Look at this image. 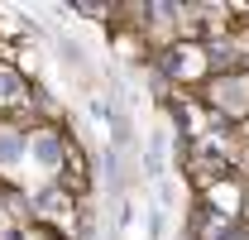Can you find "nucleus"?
<instances>
[{
    "label": "nucleus",
    "instance_id": "1",
    "mask_svg": "<svg viewBox=\"0 0 249 240\" xmlns=\"http://www.w3.org/2000/svg\"><path fill=\"white\" fill-rule=\"evenodd\" d=\"M34 202H38L43 216H53V221H72V197H67V187H62V182H48Z\"/></svg>",
    "mask_w": 249,
    "mask_h": 240
},
{
    "label": "nucleus",
    "instance_id": "2",
    "mask_svg": "<svg viewBox=\"0 0 249 240\" xmlns=\"http://www.w3.org/2000/svg\"><path fill=\"white\" fill-rule=\"evenodd\" d=\"M24 101H29L24 77H19L15 67H5V62H0V111H5V106H24Z\"/></svg>",
    "mask_w": 249,
    "mask_h": 240
},
{
    "label": "nucleus",
    "instance_id": "3",
    "mask_svg": "<svg viewBox=\"0 0 249 240\" xmlns=\"http://www.w3.org/2000/svg\"><path fill=\"white\" fill-rule=\"evenodd\" d=\"M34 159H38L43 168H58L62 163V135L58 130H38V135H34Z\"/></svg>",
    "mask_w": 249,
    "mask_h": 240
},
{
    "label": "nucleus",
    "instance_id": "4",
    "mask_svg": "<svg viewBox=\"0 0 249 240\" xmlns=\"http://www.w3.org/2000/svg\"><path fill=\"white\" fill-rule=\"evenodd\" d=\"M19 159H24V135L10 130V125H0V168H10Z\"/></svg>",
    "mask_w": 249,
    "mask_h": 240
},
{
    "label": "nucleus",
    "instance_id": "5",
    "mask_svg": "<svg viewBox=\"0 0 249 240\" xmlns=\"http://www.w3.org/2000/svg\"><path fill=\"white\" fill-rule=\"evenodd\" d=\"M158 168H163V135L149 140V173H154V178H158Z\"/></svg>",
    "mask_w": 249,
    "mask_h": 240
}]
</instances>
